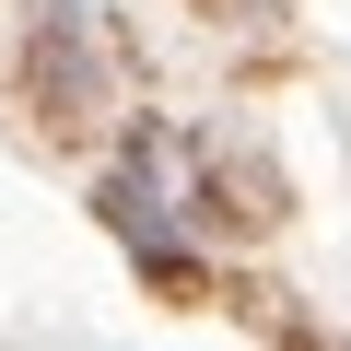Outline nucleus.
I'll list each match as a JSON object with an SVG mask.
<instances>
[{
    "label": "nucleus",
    "instance_id": "1",
    "mask_svg": "<svg viewBox=\"0 0 351 351\" xmlns=\"http://www.w3.org/2000/svg\"><path fill=\"white\" fill-rule=\"evenodd\" d=\"M24 94H36V117H47L59 141L94 129V117L117 106V36H106V12L47 0V12H36V47H24Z\"/></svg>",
    "mask_w": 351,
    "mask_h": 351
},
{
    "label": "nucleus",
    "instance_id": "2",
    "mask_svg": "<svg viewBox=\"0 0 351 351\" xmlns=\"http://www.w3.org/2000/svg\"><path fill=\"white\" fill-rule=\"evenodd\" d=\"M199 12H258V0H199Z\"/></svg>",
    "mask_w": 351,
    "mask_h": 351
}]
</instances>
